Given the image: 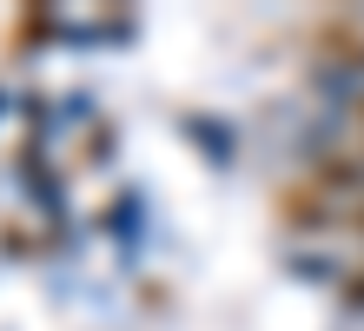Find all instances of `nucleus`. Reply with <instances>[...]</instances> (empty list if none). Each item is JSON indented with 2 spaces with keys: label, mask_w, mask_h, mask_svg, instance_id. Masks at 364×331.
Here are the masks:
<instances>
[{
  "label": "nucleus",
  "mask_w": 364,
  "mask_h": 331,
  "mask_svg": "<svg viewBox=\"0 0 364 331\" xmlns=\"http://www.w3.org/2000/svg\"><path fill=\"white\" fill-rule=\"evenodd\" d=\"M351 226H358V232H364V199H358V212H351Z\"/></svg>",
  "instance_id": "obj_1"
},
{
  "label": "nucleus",
  "mask_w": 364,
  "mask_h": 331,
  "mask_svg": "<svg viewBox=\"0 0 364 331\" xmlns=\"http://www.w3.org/2000/svg\"><path fill=\"white\" fill-rule=\"evenodd\" d=\"M358 126H364V100H358Z\"/></svg>",
  "instance_id": "obj_2"
}]
</instances>
